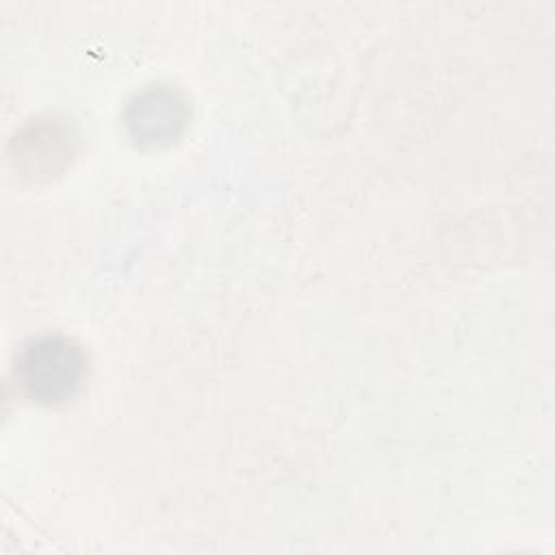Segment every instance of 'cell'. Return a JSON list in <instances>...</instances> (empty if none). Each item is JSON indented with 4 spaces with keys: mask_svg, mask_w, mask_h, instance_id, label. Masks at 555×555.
I'll return each mask as SVG.
<instances>
[{
    "mask_svg": "<svg viewBox=\"0 0 555 555\" xmlns=\"http://www.w3.org/2000/svg\"><path fill=\"white\" fill-rule=\"evenodd\" d=\"M24 386L48 401L72 392L80 377L78 351L61 338L37 340L26 347L22 358Z\"/></svg>",
    "mask_w": 555,
    "mask_h": 555,
    "instance_id": "obj_1",
    "label": "cell"
}]
</instances>
